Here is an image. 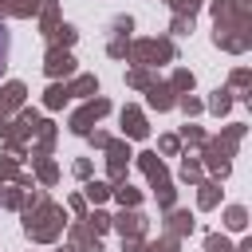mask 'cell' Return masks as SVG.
<instances>
[{
	"mask_svg": "<svg viewBox=\"0 0 252 252\" xmlns=\"http://www.w3.org/2000/svg\"><path fill=\"white\" fill-rule=\"evenodd\" d=\"M8 51H12V39H8V28L0 24V75H4V67H8Z\"/></svg>",
	"mask_w": 252,
	"mask_h": 252,
	"instance_id": "obj_1",
	"label": "cell"
}]
</instances>
